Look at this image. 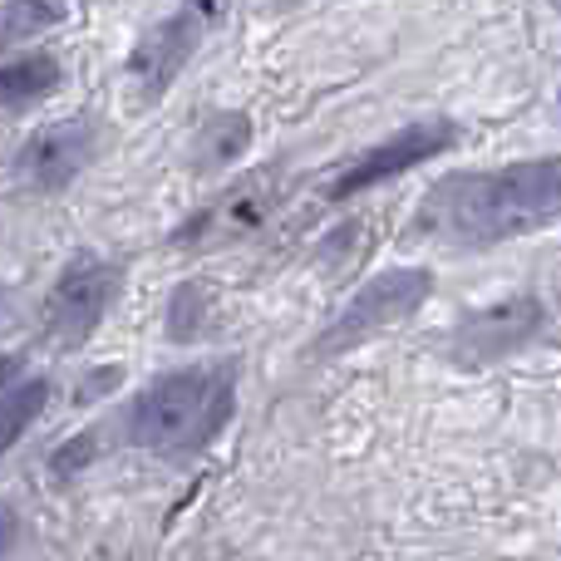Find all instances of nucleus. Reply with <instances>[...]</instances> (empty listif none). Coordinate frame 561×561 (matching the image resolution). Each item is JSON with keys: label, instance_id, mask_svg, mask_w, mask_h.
I'll return each mask as SVG.
<instances>
[{"label": "nucleus", "instance_id": "obj_11", "mask_svg": "<svg viewBox=\"0 0 561 561\" xmlns=\"http://www.w3.org/2000/svg\"><path fill=\"white\" fill-rule=\"evenodd\" d=\"M45 399H50V384H45V379H25V384L0 404V453L10 449V444H15L35 419H40Z\"/></svg>", "mask_w": 561, "mask_h": 561}, {"label": "nucleus", "instance_id": "obj_7", "mask_svg": "<svg viewBox=\"0 0 561 561\" xmlns=\"http://www.w3.org/2000/svg\"><path fill=\"white\" fill-rule=\"evenodd\" d=\"M89 158H94V133H89L84 123H50V128H40V133L25 143L15 173H20L30 187L50 192V187L74 183V178L89 168Z\"/></svg>", "mask_w": 561, "mask_h": 561}, {"label": "nucleus", "instance_id": "obj_12", "mask_svg": "<svg viewBox=\"0 0 561 561\" xmlns=\"http://www.w3.org/2000/svg\"><path fill=\"white\" fill-rule=\"evenodd\" d=\"M15 537H20V522H15V512L0 502V561H5V552L15 547Z\"/></svg>", "mask_w": 561, "mask_h": 561}, {"label": "nucleus", "instance_id": "obj_14", "mask_svg": "<svg viewBox=\"0 0 561 561\" xmlns=\"http://www.w3.org/2000/svg\"><path fill=\"white\" fill-rule=\"evenodd\" d=\"M0 311H5V291H0Z\"/></svg>", "mask_w": 561, "mask_h": 561}, {"label": "nucleus", "instance_id": "obj_1", "mask_svg": "<svg viewBox=\"0 0 561 561\" xmlns=\"http://www.w3.org/2000/svg\"><path fill=\"white\" fill-rule=\"evenodd\" d=\"M557 158L512 163L497 173H468V178H453L449 187L434 192V212H444V231L468 246L542 231L557 222Z\"/></svg>", "mask_w": 561, "mask_h": 561}, {"label": "nucleus", "instance_id": "obj_6", "mask_svg": "<svg viewBox=\"0 0 561 561\" xmlns=\"http://www.w3.org/2000/svg\"><path fill=\"white\" fill-rule=\"evenodd\" d=\"M453 143V128L449 123H419V128H404V133H394L389 143H374L354 168H345L335 183V197H354V192H364V187H374V183H389V178H399V173H409L414 163H424V158H434V153H444Z\"/></svg>", "mask_w": 561, "mask_h": 561}, {"label": "nucleus", "instance_id": "obj_5", "mask_svg": "<svg viewBox=\"0 0 561 561\" xmlns=\"http://www.w3.org/2000/svg\"><path fill=\"white\" fill-rule=\"evenodd\" d=\"M113 296H118V271H113L109 261L79 251L59 271V281L50 291V335L59 340V345H69V349L84 345V340L94 335V325L109 316Z\"/></svg>", "mask_w": 561, "mask_h": 561}, {"label": "nucleus", "instance_id": "obj_8", "mask_svg": "<svg viewBox=\"0 0 561 561\" xmlns=\"http://www.w3.org/2000/svg\"><path fill=\"white\" fill-rule=\"evenodd\" d=\"M59 59L50 54H20L10 64H0V109H20V104H35L45 94L59 89Z\"/></svg>", "mask_w": 561, "mask_h": 561}, {"label": "nucleus", "instance_id": "obj_10", "mask_svg": "<svg viewBox=\"0 0 561 561\" xmlns=\"http://www.w3.org/2000/svg\"><path fill=\"white\" fill-rule=\"evenodd\" d=\"M59 20H64V0H5L0 5V50L20 45L30 35H45Z\"/></svg>", "mask_w": 561, "mask_h": 561}, {"label": "nucleus", "instance_id": "obj_3", "mask_svg": "<svg viewBox=\"0 0 561 561\" xmlns=\"http://www.w3.org/2000/svg\"><path fill=\"white\" fill-rule=\"evenodd\" d=\"M217 15H222V0H187L183 10H173L168 20H158V25L138 40L128 69H133L138 94H143L148 104L163 99V89L187 69V59L197 54V45L207 40V30H212Z\"/></svg>", "mask_w": 561, "mask_h": 561}, {"label": "nucleus", "instance_id": "obj_2", "mask_svg": "<svg viewBox=\"0 0 561 561\" xmlns=\"http://www.w3.org/2000/svg\"><path fill=\"white\" fill-rule=\"evenodd\" d=\"M226 419H231V369L197 364L138 389V399L123 414V434L128 444L153 453H192L207 439H217Z\"/></svg>", "mask_w": 561, "mask_h": 561}, {"label": "nucleus", "instance_id": "obj_9", "mask_svg": "<svg viewBox=\"0 0 561 561\" xmlns=\"http://www.w3.org/2000/svg\"><path fill=\"white\" fill-rule=\"evenodd\" d=\"M537 325V306H502L497 316L487 311V316H473L468 320V330H463V345H473L478 354H497V349H512V345H522L527 330Z\"/></svg>", "mask_w": 561, "mask_h": 561}, {"label": "nucleus", "instance_id": "obj_4", "mask_svg": "<svg viewBox=\"0 0 561 561\" xmlns=\"http://www.w3.org/2000/svg\"><path fill=\"white\" fill-rule=\"evenodd\" d=\"M429 291H434V276H429V271H414V266L374 276L369 286L354 291V301L345 306V316L325 330L320 354H345V349H354L359 340H369L374 330H384V325L414 316V311L429 301Z\"/></svg>", "mask_w": 561, "mask_h": 561}, {"label": "nucleus", "instance_id": "obj_13", "mask_svg": "<svg viewBox=\"0 0 561 561\" xmlns=\"http://www.w3.org/2000/svg\"><path fill=\"white\" fill-rule=\"evenodd\" d=\"M15 369H20V364H15V359H0V384H5V379H10V374H15Z\"/></svg>", "mask_w": 561, "mask_h": 561}]
</instances>
